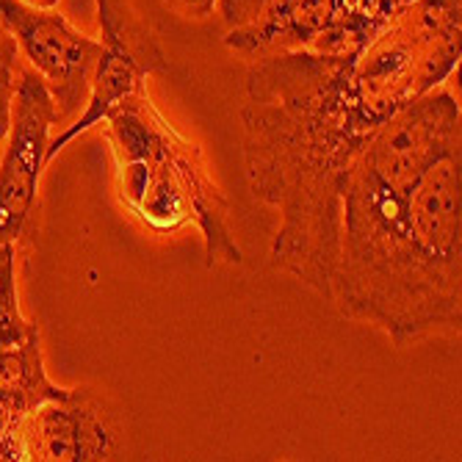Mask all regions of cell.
<instances>
[{"label": "cell", "instance_id": "cell-2", "mask_svg": "<svg viewBox=\"0 0 462 462\" xmlns=\"http://www.w3.org/2000/svg\"><path fill=\"white\" fill-rule=\"evenodd\" d=\"M459 119L457 97L438 87L385 119L355 155L344 186L329 297L341 316L363 321L407 225L418 183L440 155L462 144Z\"/></svg>", "mask_w": 462, "mask_h": 462}, {"label": "cell", "instance_id": "cell-11", "mask_svg": "<svg viewBox=\"0 0 462 462\" xmlns=\"http://www.w3.org/2000/svg\"><path fill=\"white\" fill-rule=\"evenodd\" d=\"M396 9V0H332V17L310 51L357 56L388 25Z\"/></svg>", "mask_w": 462, "mask_h": 462}, {"label": "cell", "instance_id": "cell-13", "mask_svg": "<svg viewBox=\"0 0 462 462\" xmlns=\"http://www.w3.org/2000/svg\"><path fill=\"white\" fill-rule=\"evenodd\" d=\"M33 329L39 327L28 321L20 310L14 244L0 241V349L23 344Z\"/></svg>", "mask_w": 462, "mask_h": 462}, {"label": "cell", "instance_id": "cell-6", "mask_svg": "<svg viewBox=\"0 0 462 462\" xmlns=\"http://www.w3.org/2000/svg\"><path fill=\"white\" fill-rule=\"evenodd\" d=\"M122 451L119 412L95 388H67L61 399L42 402L0 440V459L9 462H92Z\"/></svg>", "mask_w": 462, "mask_h": 462}, {"label": "cell", "instance_id": "cell-16", "mask_svg": "<svg viewBox=\"0 0 462 462\" xmlns=\"http://www.w3.org/2000/svg\"><path fill=\"white\" fill-rule=\"evenodd\" d=\"M263 0H219L217 9L225 20L227 28H238V25H246L252 17L258 14Z\"/></svg>", "mask_w": 462, "mask_h": 462}, {"label": "cell", "instance_id": "cell-3", "mask_svg": "<svg viewBox=\"0 0 462 462\" xmlns=\"http://www.w3.org/2000/svg\"><path fill=\"white\" fill-rule=\"evenodd\" d=\"M103 122L125 211L155 233H178L197 225L205 244V266L241 263L227 194L208 172L202 150L175 131L147 89L119 103Z\"/></svg>", "mask_w": 462, "mask_h": 462}, {"label": "cell", "instance_id": "cell-14", "mask_svg": "<svg viewBox=\"0 0 462 462\" xmlns=\"http://www.w3.org/2000/svg\"><path fill=\"white\" fill-rule=\"evenodd\" d=\"M20 69V48L12 31L0 23V142L6 139L9 125H12V103L17 92V75Z\"/></svg>", "mask_w": 462, "mask_h": 462}, {"label": "cell", "instance_id": "cell-10", "mask_svg": "<svg viewBox=\"0 0 462 462\" xmlns=\"http://www.w3.org/2000/svg\"><path fill=\"white\" fill-rule=\"evenodd\" d=\"M332 17V0H263L246 25L230 28L225 45L244 56L310 51Z\"/></svg>", "mask_w": 462, "mask_h": 462}, {"label": "cell", "instance_id": "cell-12", "mask_svg": "<svg viewBox=\"0 0 462 462\" xmlns=\"http://www.w3.org/2000/svg\"><path fill=\"white\" fill-rule=\"evenodd\" d=\"M0 385L23 391L39 404L51 399H61L67 393V388H59L51 383V376L45 371L39 329H33L23 344L0 349Z\"/></svg>", "mask_w": 462, "mask_h": 462}, {"label": "cell", "instance_id": "cell-18", "mask_svg": "<svg viewBox=\"0 0 462 462\" xmlns=\"http://www.w3.org/2000/svg\"><path fill=\"white\" fill-rule=\"evenodd\" d=\"M25 4L36 6V9H56L59 6V0H25Z\"/></svg>", "mask_w": 462, "mask_h": 462}, {"label": "cell", "instance_id": "cell-7", "mask_svg": "<svg viewBox=\"0 0 462 462\" xmlns=\"http://www.w3.org/2000/svg\"><path fill=\"white\" fill-rule=\"evenodd\" d=\"M100 23V56L92 72L89 100L75 125L48 142V163L80 134L92 131L125 100L147 89L150 75L170 72V59L163 56L150 25L139 17L131 0H95Z\"/></svg>", "mask_w": 462, "mask_h": 462}, {"label": "cell", "instance_id": "cell-19", "mask_svg": "<svg viewBox=\"0 0 462 462\" xmlns=\"http://www.w3.org/2000/svg\"><path fill=\"white\" fill-rule=\"evenodd\" d=\"M396 4H399V6H402V4H410V0H396Z\"/></svg>", "mask_w": 462, "mask_h": 462}, {"label": "cell", "instance_id": "cell-5", "mask_svg": "<svg viewBox=\"0 0 462 462\" xmlns=\"http://www.w3.org/2000/svg\"><path fill=\"white\" fill-rule=\"evenodd\" d=\"M462 0H410L352 59V89L374 128L443 87L459 67Z\"/></svg>", "mask_w": 462, "mask_h": 462}, {"label": "cell", "instance_id": "cell-9", "mask_svg": "<svg viewBox=\"0 0 462 462\" xmlns=\"http://www.w3.org/2000/svg\"><path fill=\"white\" fill-rule=\"evenodd\" d=\"M53 125H59V111L45 80L33 69H23L12 103L6 152L0 158V241L17 244L31 230Z\"/></svg>", "mask_w": 462, "mask_h": 462}, {"label": "cell", "instance_id": "cell-17", "mask_svg": "<svg viewBox=\"0 0 462 462\" xmlns=\"http://www.w3.org/2000/svg\"><path fill=\"white\" fill-rule=\"evenodd\" d=\"M166 6L175 9L178 14L189 17V20H205L211 17L219 0H163Z\"/></svg>", "mask_w": 462, "mask_h": 462}, {"label": "cell", "instance_id": "cell-15", "mask_svg": "<svg viewBox=\"0 0 462 462\" xmlns=\"http://www.w3.org/2000/svg\"><path fill=\"white\" fill-rule=\"evenodd\" d=\"M33 407H39V402L31 399L28 393L0 385V440H4L6 432L20 421L25 412H31Z\"/></svg>", "mask_w": 462, "mask_h": 462}, {"label": "cell", "instance_id": "cell-8", "mask_svg": "<svg viewBox=\"0 0 462 462\" xmlns=\"http://www.w3.org/2000/svg\"><path fill=\"white\" fill-rule=\"evenodd\" d=\"M0 23L17 39L31 69L45 80L59 122L78 114L89 100L100 42L80 33L56 9H36L25 0H0Z\"/></svg>", "mask_w": 462, "mask_h": 462}, {"label": "cell", "instance_id": "cell-1", "mask_svg": "<svg viewBox=\"0 0 462 462\" xmlns=\"http://www.w3.org/2000/svg\"><path fill=\"white\" fill-rule=\"evenodd\" d=\"M352 59L316 51L261 56L244 80L249 189L280 225L272 263L329 302L346 172L376 131L357 106Z\"/></svg>", "mask_w": 462, "mask_h": 462}, {"label": "cell", "instance_id": "cell-4", "mask_svg": "<svg viewBox=\"0 0 462 462\" xmlns=\"http://www.w3.org/2000/svg\"><path fill=\"white\" fill-rule=\"evenodd\" d=\"M462 147L440 155L418 183L363 324L396 346L462 327Z\"/></svg>", "mask_w": 462, "mask_h": 462}]
</instances>
